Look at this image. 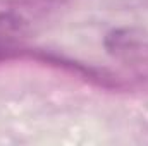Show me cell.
I'll return each instance as SVG.
<instances>
[{"instance_id": "obj_1", "label": "cell", "mask_w": 148, "mask_h": 146, "mask_svg": "<svg viewBox=\"0 0 148 146\" xmlns=\"http://www.w3.org/2000/svg\"><path fill=\"white\" fill-rule=\"evenodd\" d=\"M138 46V38L133 36V31L129 29H117L109 35L107 38V48L121 55V53H129Z\"/></svg>"}]
</instances>
